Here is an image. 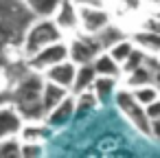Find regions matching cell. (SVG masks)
<instances>
[{
  "label": "cell",
  "instance_id": "1",
  "mask_svg": "<svg viewBox=\"0 0 160 158\" xmlns=\"http://www.w3.org/2000/svg\"><path fill=\"white\" fill-rule=\"evenodd\" d=\"M42 86H44V75L38 70L22 68V73L11 81L9 88V101L18 108L24 121H40L44 119V108H42Z\"/></svg>",
  "mask_w": 160,
  "mask_h": 158
},
{
  "label": "cell",
  "instance_id": "2",
  "mask_svg": "<svg viewBox=\"0 0 160 158\" xmlns=\"http://www.w3.org/2000/svg\"><path fill=\"white\" fill-rule=\"evenodd\" d=\"M33 16L22 0H0V62H7V51L22 53V35Z\"/></svg>",
  "mask_w": 160,
  "mask_h": 158
},
{
  "label": "cell",
  "instance_id": "3",
  "mask_svg": "<svg viewBox=\"0 0 160 158\" xmlns=\"http://www.w3.org/2000/svg\"><path fill=\"white\" fill-rule=\"evenodd\" d=\"M59 40H66V38L53 18H33L22 35V55L29 57L35 51L44 48L53 42H59Z\"/></svg>",
  "mask_w": 160,
  "mask_h": 158
},
{
  "label": "cell",
  "instance_id": "4",
  "mask_svg": "<svg viewBox=\"0 0 160 158\" xmlns=\"http://www.w3.org/2000/svg\"><path fill=\"white\" fill-rule=\"evenodd\" d=\"M114 105L118 108V112L127 119V123L138 132V134H142V136H147L149 138V127H151V119L147 116V110H145V105H140L136 99H134V94H132V90L129 88H125V86H121L118 90H116V94H114Z\"/></svg>",
  "mask_w": 160,
  "mask_h": 158
},
{
  "label": "cell",
  "instance_id": "5",
  "mask_svg": "<svg viewBox=\"0 0 160 158\" xmlns=\"http://www.w3.org/2000/svg\"><path fill=\"white\" fill-rule=\"evenodd\" d=\"M66 46H68V59L75 62L77 66L79 64H90L101 51V42L97 40V35L92 33H83V31H75L68 35L66 40Z\"/></svg>",
  "mask_w": 160,
  "mask_h": 158
},
{
  "label": "cell",
  "instance_id": "6",
  "mask_svg": "<svg viewBox=\"0 0 160 158\" xmlns=\"http://www.w3.org/2000/svg\"><path fill=\"white\" fill-rule=\"evenodd\" d=\"M68 57V46H66V40H59V42H53L40 51H35L33 55L24 57V64L27 68L31 70H38V73H44L46 68H51L53 64L62 62Z\"/></svg>",
  "mask_w": 160,
  "mask_h": 158
},
{
  "label": "cell",
  "instance_id": "7",
  "mask_svg": "<svg viewBox=\"0 0 160 158\" xmlns=\"http://www.w3.org/2000/svg\"><path fill=\"white\" fill-rule=\"evenodd\" d=\"M112 22V16L110 11L101 5H86V7H79V31L83 33H92L97 35L103 27H108Z\"/></svg>",
  "mask_w": 160,
  "mask_h": 158
},
{
  "label": "cell",
  "instance_id": "8",
  "mask_svg": "<svg viewBox=\"0 0 160 158\" xmlns=\"http://www.w3.org/2000/svg\"><path fill=\"white\" fill-rule=\"evenodd\" d=\"M22 125H24V119L11 101L0 103V140L11 138V136H20Z\"/></svg>",
  "mask_w": 160,
  "mask_h": 158
},
{
  "label": "cell",
  "instance_id": "9",
  "mask_svg": "<svg viewBox=\"0 0 160 158\" xmlns=\"http://www.w3.org/2000/svg\"><path fill=\"white\" fill-rule=\"evenodd\" d=\"M55 24L62 29L64 35H70L75 31H79V7L72 0H62L55 16H53Z\"/></svg>",
  "mask_w": 160,
  "mask_h": 158
},
{
  "label": "cell",
  "instance_id": "10",
  "mask_svg": "<svg viewBox=\"0 0 160 158\" xmlns=\"http://www.w3.org/2000/svg\"><path fill=\"white\" fill-rule=\"evenodd\" d=\"M75 112H77V108H75V94L70 92L64 101H59L53 110H48V112L44 114V123H46L51 130L64 127V125L75 116Z\"/></svg>",
  "mask_w": 160,
  "mask_h": 158
},
{
  "label": "cell",
  "instance_id": "11",
  "mask_svg": "<svg viewBox=\"0 0 160 158\" xmlns=\"http://www.w3.org/2000/svg\"><path fill=\"white\" fill-rule=\"evenodd\" d=\"M75 70H77V64L66 57V59L53 64L51 68H46L42 75H44V79H48V81H53V84H59V86H64V88L70 90L72 79H75Z\"/></svg>",
  "mask_w": 160,
  "mask_h": 158
},
{
  "label": "cell",
  "instance_id": "12",
  "mask_svg": "<svg viewBox=\"0 0 160 158\" xmlns=\"http://www.w3.org/2000/svg\"><path fill=\"white\" fill-rule=\"evenodd\" d=\"M129 38H132V42H134L136 48H140V51H145L149 55H158L160 53V33L158 31L140 27V29L132 31Z\"/></svg>",
  "mask_w": 160,
  "mask_h": 158
},
{
  "label": "cell",
  "instance_id": "13",
  "mask_svg": "<svg viewBox=\"0 0 160 158\" xmlns=\"http://www.w3.org/2000/svg\"><path fill=\"white\" fill-rule=\"evenodd\" d=\"M118 88H121V79H116V77H105V75H97V77H94V81H92V92L97 94L99 103L112 101Z\"/></svg>",
  "mask_w": 160,
  "mask_h": 158
},
{
  "label": "cell",
  "instance_id": "14",
  "mask_svg": "<svg viewBox=\"0 0 160 158\" xmlns=\"http://www.w3.org/2000/svg\"><path fill=\"white\" fill-rule=\"evenodd\" d=\"M70 94L68 88L59 86V84H53L48 79H44V86H42V108H44V114L48 110H53L59 101H64L66 97Z\"/></svg>",
  "mask_w": 160,
  "mask_h": 158
},
{
  "label": "cell",
  "instance_id": "15",
  "mask_svg": "<svg viewBox=\"0 0 160 158\" xmlns=\"http://www.w3.org/2000/svg\"><path fill=\"white\" fill-rule=\"evenodd\" d=\"M92 68L97 75H105V77H116L121 79L123 77V70H121V64L108 53V51H101L94 59H92Z\"/></svg>",
  "mask_w": 160,
  "mask_h": 158
},
{
  "label": "cell",
  "instance_id": "16",
  "mask_svg": "<svg viewBox=\"0 0 160 158\" xmlns=\"http://www.w3.org/2000/svg\"><path fill=\"white\" fill-rule=\"evenodd\" d=\"M94 77H97V73H94V68H92V62H90V64H79L77 70H75V79H72V86H70V92L77 94V92H81V90L92 88Z\"/></svg>",
  "mask_w": 160,
  "mask_h": 158
},
{
  "label": "cell",
  "instance_id": "17",
  "mask_svg": "<svg viewBox=\"0 0 160 158\" xmlns=\"http://www.w3.org/2000/svg\"><path fill=\"white\" fill-rule=\"evenodd\" d=\"M33 18H53L62 0H22Z\"/></svg>",
  "mask_w": 160,
  "mask_h": 158
},
{
  "label": "cell",
  "instance_id": "18",
  "mask_svg": "<svg viewBox=\"0 0 160 158\" xmlns=\"http://www.w3.org/2000/svg\"><path fill=\"white\" fill-rule=\"evenodd\" d=\"M127 35H129V33H127L123 27L110 22L108 27H103V29L97 33V40L101 42V46H103V51H105V48H110L112 44H116L118 40H123V38H127Z\"/></svg>",
  "mask_w": 160,
  "mask_h": 158
},
{
  "label": "cell",
  "instance_id": "19",
  "mask_svg": "<svg viewBox=\"0 0 160 158\" xmlns=\"http://www.w3.org/2000/svg\"><path fill=\"white\" fill-rule=\"evenodd\" d=\"M105 51H108V53L118 62V64H123V62L129 57V53L134 51V42H132V38L127 35V38L118 40L116 44H112V46H110V48H105Z\"/></svg>",
  "mask_w": 160,
  "mask_h": 158
},
{
  "label": "cell",
  "instance_id": "20",
  "mask_svg": "<svg viewBox=\"0 0 160 158\" xmlns=\"http://www.w3.org/2000/svg\"><path fill=\"white\" fill-rule=\"evenodd\" d=\"M129 90H132L134 99H136L140 105H149L153 99L160 97V92H158V88H156L153 84H142V86H136V88H129Z\"/></svg>",
  "mask_w": 160,
  "mask_h": 158
},
{
  "label": "cell",
  "instance_id": "21",
  "mask_svg": "<svg viewBox=\"0 0 160 158\" xmlns=\"http://www.w3.org/2000/svg\"><path fill=\"white\" fill-rule=\"evenodd\" d=\"M97 105H101V103H99L97 94L92 92V88L81 90V92H77V94H75V108H77V112H83V110H94Z\"/></svg>",
  "mask_w": 160,
  "mask_h": 158
},
{
  "label": "cell",
  "instance_id": "22",
  "mask_svg": "<svg viewBox=\"0 0 160 158\" xmlns=\"http://www.w3.org/2000/svg\"><path fill=\"white\" fill-rule=\"evenodd\" d=\"M42 154H44V143H40V140H20V156L33 158V156H42Z\"/></svg>",
  "mask_w": 160,
  "mask_h": 158
},
{
  "label": "cell",
  "instance_id": "23",
  "mask_svg": "<svg viewBox=\"0 0 160 158\" xmlns=\"http://www.w3.org/2000/svg\"><path fill=\"white\" fill-rule=\"evenodd\" d=\"M0 156H20V136L0 140Z\"/></svg>",
  "mask_w": 160,
  "mask_h": 158
},
{
  "label": "cell",
  "instance_id": "24",
  "mask_svg": "<svg viewBox=\"0 0 160 158\" xmlns=\"http://www.w3.org/2000/svg\"><path fill=\"white\" fill-rule=\"evenodd\" d=\"M145 110H147V116H149V119H158V116H160V97L153 99L149 105H145Z\"/></svg>",
  "mask_w": 160,
  "mask_h": 158
},
{
  "label": "cell",
  "instance_id": "25",
  "mask_svg": "<svg viewBox=\"0 0 160 158\" xmlns=\"http://www.w3.org/2000/svg\"><path fill=\"white\" fill-rule=\"evenodd\" d=\"M149 138H153V140H158V143H160V116H158V119H151Z\"/></svg>",
  "mask_w": 160,
  "mask_h": 158
},
{
  "label": "cell",
  "instance_id": "26",
  "mask_svg": "<svg viewBox=\"0 0 160 158\" xmlns=\"http://www.w3.org/2000/svg\"><path fill=\"white\" fill-rule=\"evenodd\" d=\"M72 3H75L77 7H86V5H97V7H101L103 0H72Z\"/></svg>",
  "mask_w": 160,
  "mask_h": 158
},
{
  "label": "cell",
  "instance_id": "27",
  "mask_svg": "<svg viewBox=\"0 0 160 158\" xmlns=\"http://www.w3.org/2000/svg\"><path fill=\"white\" fill-rule=\"evenodd\" d=\"M156 16H158V18H160V9H156Z\"/></svg>",
  "mask_w": 160,
  "mask_h": 158
},
{
  "label": "cell",
  "instance_id": "28",
  "mask_svg": "<svg viewBox=\"0 0 160 158\" xmlns=\"http://www.w3.org/2000/svg\"><path fill=\"white\" fill-rule=\"evenodd\" d=\"M158 59H160V53H158Z\"/></svg>",
  "mask_w": 160,
  "mask_h": 158
},
{
  "label": "cell",
  "instance_id": "29",
  "mask_svg": "<svg viewBox=\"0 0 160 158\" xmlns=\"http://www.w3.org/2000/svg\"><path fill=\"white\" fill-rule=\"evenodd\" d=\"M158 9H160V7H158Z\"/></svg>",
  "mask_w": 160,
  "mask_h": 158
}]
</instances>
